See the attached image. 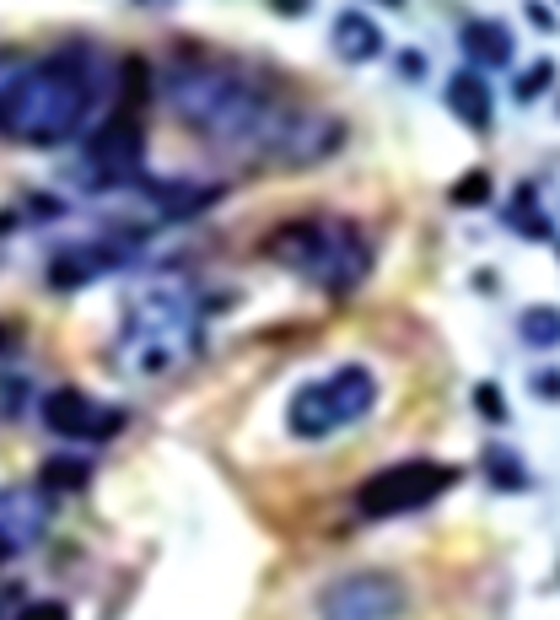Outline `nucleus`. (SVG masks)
I'll use <instances>...</instances> for the list:
<instances>
[{"instance_id":"6","label":"nucleus","mask_w":560,"mask_h":620,"mask_svg":"<svg viewBox=\"0 0 560 620\" xmlns=\"http://www.w3.org/2000/svg\"><path fill=\"white\" fill-rule=\"evenodd\" d=\"M458 485V465H442V459H399V465L378 469L356 485V507L367 518H405L431 507L436 496H447Z\"/></svg>"},{"instance_id":"10","label":"nucleus","mask_w":560,"mask_h":620,"mask_svg":"<svg viewBox=\"0 0 560 620\" xmlns=\"http://www.w3.org/2000/svg\"><path fill=\"white\" fill-rule=\"evenodd\" d=\"M136 260V238L130 232H103V238H87V243H71L49 260V287L54 292H81L103 276H114L119 265Z\"/></svg>"},{"instance_id":"24","label":"nucleus","mask_w":560,"mask_h":620,"mask_svg":"<svg viewBox=\"0 0 560 620\" xmlns=\"http://www.w3.org/2000/svg\"><path fill=\"white\" fill-rule=\"evenodd\" d=\"M529 22L550 33V27H556V5H529Z\"/></svg>"},{"instance_id":"23","label":"nucleus","mask_w":560,"mask_h":620,"mask_svg":"<svg viewBox=\"0 0 560 620\" xmlns=\"http://www.w3.org/2000/svg\"><path fill=\"white\" fill-rule=\"evenodd\" d=\"M16 620H71V610H65V605H54V599H38V605H27Z\"/></svg>"},{"instance_id":"22","label":"nucleus","mask_w":560,"mask_h":620,"mask_svg":"<svg viewBox=\"0 0 560 620\" xmlns=\"http://www.w3.org/2000/svg\"><path fill=\"white\" fill-rule=\"evenodd\" d=\"M474 400H480V416L507 421V405H501V389H496V383H480V389H474Z\"/></svg>"},{"instance_id":"12","label":"nucleus","mask_w":560,"mask_h":620,"mask_svg":"<svg viewBox=\"0 0 560 620\" xmlns=\"http://www.w3.org/2000/svg\"><path fill=\"white\" fill-rule=\"evenodd\" d=\"M140 184H145L151 211L167 216V222L200 216V211H211V205L227 194V184H194V178H140Z\"/></svg>"},{"instance_id":"5","label":"nucleus","mask_w":560,"mask_h":620,"mask_svg":"<svg viewBox=\"0 0 560 620\" xmlns=\"http://www.w3.org/2000/svg\"><path fill=\"white\" fill-rule=\"evenodd\" d=\"M378 410V372L367 362H345L313 383H302L285 405V427L296 443H329L345 427L367 421Z\"/></svg>"},{"instance_id":"14","label":"nucleus","mask_w":560,"mask_h":620,"mask_svg":"<svg viewBox=\"0 0 560 620\" xmlns=\"http://www.w3.org/2000/svg\"><path fill=\"white\" fill-rule=\"evenodd\" d=\"M447 109L474 136H491V125H496V98H491V81L480 71H453L447 76Z\"/></svg>"},{"instance_id":"18","label":"nucleus","mask_w":560,"mask_h":620,"mask_svg":"<svg viewBox=\"0 0 560 620\" xmlns=\"http://www.w3.org/2000/svg\"><path fill=\"white\" fill-rule=\"evenodd\" d=\"M27 400H33V383L16 372H0V421H16L27 410Z\"/></svg>"},{"instance_id":"7","label":"nucleus","mask_w":560,"mask_h":620,"mask_svg":"<svg viewBox=\"0 0 560 620\" xmlns=\"http://www.w3.org/2000/svg\"><path fill=\"white\" fill-rule=\"evenodd\" d=\"M313 610L318 620H405L410 589H405V578H394L383 567H361V572H340L334 583H323Z\"/></svg>"},{"instance_id":"13","label":"nucleus","mask_w":560,"mask_h":620,"mask_svg":"<svg viewBox=\"0 0 560 620\" xmlns=\"http://www.w3.org/2000/svg\"><path fill=\"white\" fill-rule=\"evenodd\" d=\"M329 38H334V54H340L345 65H372V60H383V49H389L383 27H378L361 5H345V11L334 16Z\"/></svg>"},{"instance_id":"4","label":"nucleus","mask_w":560,"mask_h":620,"mask_svg":"<svg viewBox=\"0 0 560 620\" xmlns=\"http://www.w3.org/2000/svg\"><path fill=\"white\" fill-rule=\"evenodd\" d=\"M265 260H276L280 270H291L296 281L345 298L372 276V243L356 222L345 216H296L280 222L265 238Z\"/></svg>"},{"instance_id":"16","label":"nucleus","mask_w":560,"mask_h":620,"mask_svg":"<svg viewBox=\"0 0 560 620\" xmlns=\"http://www.w3.org/2000/svg\"><path fill=\"white\" fill-rule=\"evenodd\" d=\"M485 475H491L501 491H529V485H534L529 465H523V459H518L507 443H491V448H485Z\"/></svg>"},{"instance_id":"8","label":"nucleus","mask_w":560,"mask_h":620,"mask_svg":"<svg viewBox=\"0 0 560 620\" xmlns=\"http://www.w3.org/2000/svg\"><path fill=\"white\" fill-rule=\"evenodd\" d=\"M43 427L60 438V443H109V438H119L125 432V410L119 405H103V400H92L87 389H54V394H43Z\"/></svg>"},{"instance_id":"3","label":"nucleus","mask_w":560,"mask_h":620,"mask_svg":"<svg viewBox=\"0 0 560 620\" xmlns=\"http://www.w3.org/2000/svg\"><path fill=\"white\" fill-rule=\"evenodd\" d=\"M200 351V303L183 281H145L119 313V367L130 378H167Z\"/></svg>"},{"instance_id":"21","label":"nucleus","mask_w":560,"mask_h":620,"mask_svg":"<svg viewBox=\"0 0 560 620\" xmlns=\"http://www.w3.org/2000/svg\"><path fill=\"white\" fill-rule=\"evenodd\" d=\"M550 81H556V65H550V60H539V65L518 81V98H523V103H534L539 92H550Z\"/></svg>"},{"instance_id":"20","label":"nucleus","mask_w":560,"mask_h":620,"mask_svg":"<svg viewBox=\"0 0 560 620\" xmlns=\"http://www.w3.org/2000/svg\"><path fill=\"white\" fill-rule=\"evenodd\" d=\"M485 200H491V173H480V167L463 173L458 189H453V205H485Z\"/></svg>"},{"instance_id":"9","label":"nucleus","mask_w":560,"mask_h":620,"mask_svg":"<svg viewBox=\"0 0 560 620\" xmlns=\"http://www.w3.org/2000/svg\"><path fill=\"white\" fill-rule=\"evenodd\" d=\"M140 162H145V147H140V125L130 114L109 119L87 152H81V173L92 178V189H125V184H140Z\"/></svg>"},{"instance_id":"17","label":"nucleus","mask_w":560,"mask_h":620,"mask_svg":"<svg viewBox=\"0 0 560 620\" xmlns=\"http://www.w3.org/2000/svg\"><path fill=\"white\" fill-rule=\"evenodd\" d=\"M87 480H92V465H87V459H65V454L38 469L43 496H49V491H87Z\"/></svg>"},{"instance_id":"1","label":"nucleus","mask_w":560,"mask_h":620,"mask_svg":"<svg viewBox=\"0 0 560 620\" xmlns=\"http://www.w3.org/2000/svg\"><path fill=\"white\" fill-rule=\"evenodd\" d=\"M162 98L189 130L211 136L216 147H238L259 162H270L280 130L296 109L259 71L232 65V60H205V54L173 60L162 71Z\"/></svg>"},{"instance_id":"19","label":"nucleus","mask_w":560,"mask_h":620,"mask_svg":"<svg viewBox=\"0 0 560 620\" xmlns=\"http://www.w3.org/2000/svg\"><path fill=\"white\" fill-rule=\"evenodd\" d=\"M523 340L556 351V308H529V318H523Z\"/></svg>"},{"instance_id":"11","label":"nucleus","mask_w":560,"mask_h":620,"mask_svg":"<svg viewBox=\"0 0 560 620\" xmlns=\"http://www.w3.org/2000/svg\"><path fill=\"white\" fill-rule=\"evenodd\" d=\"M49 534V496L38 485H0V567L38 551Z\"/></svg>"},{"instance_id":"25","label":"nucleus","mask_w":560,"mask_h":620,"mask_svg":"<svg viewBox=\"0 0 560 620\" xmlns=\"http://www.w3.org/2000/svg\"><path fill=\"white\" fill-rule=\"evenodd\" d=\"M11 351H16V334H11V329H0V356H11Z\"/></svg>"},{"instance_id":"15","label":"nucleus","mask_w":560,"mask_h":620,"mask_svg":"<svg viewBox=\"0 0 560 620\" xmlns=\"http://www.w3.org/2000/svg\"><path fill=\"white\" fill-rule=\"evenodd\" d=\"M458 43H463V54L474 60V65H512V54H518V43H512V27H501L496 16H474V22H463V33H458Z\"/></svg>"},{"instance_id":"2","label":"nucleus","mask_w":560,"mask_h":620,"mask_svg":"<svg viewBox=\"0 0 560 620\" xmlns=\"http://www.w3.org/2000/svg\"><path fill=\"white\" fill-rule=\"evenodd\" d=\"M92 103H98V65L81 49L5 60L0 136H11L22 147H65L87 130Z\"/></svg>"}]
</instances>
